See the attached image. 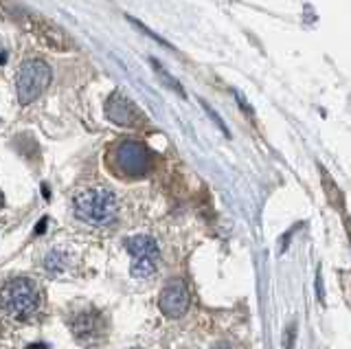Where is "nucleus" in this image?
<instances>
[{"label":"nucleus","mask_w":351,"mask_h":349,"mask_svg":"<svg viewBox=\"0 0 351 349\" xmlns=\"http://www.w3.org/2000/svg\"><path fill=\"white\" fill-rule=\"evenodd\" d=\"M73 213L77 220L93 226H108L117 220L119 202L108 187H88L75 193Z\"/></svg>","instance_id":"obj_1"},{"label":"nucleus","mask_w":351,"mask_h":349,"mask_svg":"<svg viewBox=\"0 0 351 349\" xmlns=\"http://www.w3.org/2000/svg\"><path fill=\"white\" fill-rule=\"evenodd\" d=\"M106 117L117 125L123 128H136L143 121V115L138 112V108L132 104L128 97L121 93H114L106 104Z\"/></svg>","instance_id":"obj_8"},{"label":"nucleus","mask_w":351,"mask_h":349,"mask_svg":"<svg viewBox=\"0 0 351 349\" xmlns=\"http://www.w3.org/2000/svg\"><path fill=\"white\" fill-rule=\"evenodd\" d=\"M108 165L112 167V171L119 178H130L136 180L147 176L154 167V158L149 154V149L138 143V141H121L112 147L108 156Z\"/></svg>","instance_id":"obj_3"},{"label":"nucleus","mask_w":351,"mask_h":349,"mask_svg":"<svg viewBox=\"0 0 351 349\" xmlns=\"http://www.w3.org/2000/svg\"><path fill=\"white\" fill-rule=\"evenodd\" d=\"M42 305V290L29 277H14L9 279L3 290H0V308L16 319H27L33 316Z\"/></svg>","instance_id":"obj_2"},{"label":"nucleus","mask_w":351,"mask_h":349,"mask_svg":"<svg viewBox=\"0 0 351 349\" xmlns=\"http://www.w3.org/2000/svg\"><path fill=\"white\" fill-rule=\"evenodd\" d=\"M69 268H71V257L64 250H49L47 257H44V270L51 277H62Z\"/></svg>","instance_id":"obj_9"},{"label":"nucleus","mask_w":351,"mask_h":349,"mask_svg":"<svg viewBox=\"0 0 351 349\" xmlns=\"http://www.w3.org/2000/svg\"><path fill=\"white\" fill-rule=\"evenodd\" d=\"M125 250L132 255L130 272L134 279H149L158 270L160 250L158 244L147 235H134L125 239Z\"/></svg>","instance_id":"obj_5"},{"label":"nucleus","mask_w":351,"mask_h":349,"mask_svg":"<svg viewBox=\"0 0 351 349\" xmlns=\"http://www.w3.org/2000/svg\"><path fill=\"white\" fill-rule=\"evenodd\" d=\"M51 69L47 62L42 60H29L22 64V69L18 71L16 77V93L18 101L22 106H29L38 99V97L49 88L51 84Z\"/></svg>","instance_id":"obj_4"},{"label":"nucleus","mask_w":351,"mask_h":349,"mask_svg":"<svg viewBox=\"0 0 351 349\" xmlns=\"http://www.w3.org/2000/svg\"><path fill=\"white\" fill-rule=\"evenodd\" d=\"M7 62V53H5V47L0 45V64H5Z\"/></svg>","instance_id":"obj_11"},{"label":"nucleus","mask_w":351,"mask_h":349,"mask_svg":"<svg viewBox=\"0 0 351 349\" xmlns=\"http://www.w3.org/2000/svg\"><path fill=\"white\" fill-rule=\"evenodd\" d=\"M3 204H5V195H3V191H0V209H3Z\"/></svg>","instance_id":"obj_12"},{"label":"nucleus","mask_w":351,"mask_h":349,"mask_svg":"<svg viewBox=\"0 0 351 349\" xmlns=\"http://www.w3.org/2000/svg\"><path fill=\"white\" fill-rule=\"evenodd\" d=\"M73 334L84 345H97L106 334V323L97 312H80L71 321Z\"/></svg>","instance_id":"obj_7"},{"label":"nucleus","mask_w":351,"mask_h":349,"mask_svg":"<svg viewBox=\"0 0 351 349\" xmlns=\"http://www.w3.org/2000/svg\"><path fill=\"white\" fill-rule=\"evenodd\" d=\"M160 312L169 319H178L186 310H189V292H186V286L180 279H171L167 286L160 292Z\"/></svg>","instance_id":"obj_6"},{"label":"nucleus","mask_w":351,"mask_h":349,"mask_svg":"<svg viewBox=\"0 0 351 349\" xmlns=\"http://www.w3.org/2000/svg\"><path fill=\"white\" fill-rule=\"evenodd\" d=\"M321 176H323V184H325V193H327V198H329V202H332L338 211H343L345 209V204H343V195H340V189L334 184V180L327 176V171L321 167Z\"/></svg>","instance_id":"obj_10"}]
</instances>
